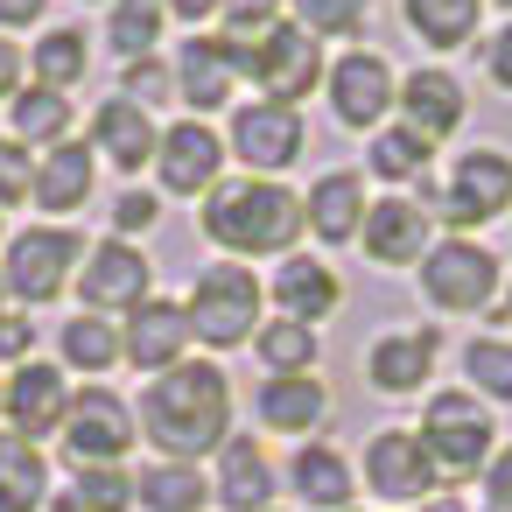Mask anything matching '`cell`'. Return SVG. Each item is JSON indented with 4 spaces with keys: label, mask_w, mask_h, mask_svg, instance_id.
Listing matches in <instances>:
<instances>
[{
    "label": "cell",
    "mask_w": 512,
    "mask_h": 512,
    "mask_svg": "<svg viewBox=\"0 0 512 512\" xmlns=\"http://www.w3.org/2000/svg\"><path fill=\"white\" fill-rule=\"evenodd\" d=\"M141 428L155 449H169V463H197L204 449H225L232 435V379L218 365H169L148 379L141 393Z\"/></svg>",
    "instance_id": "obj_1"
},
{
    "label": "cell",
    "mask_w": 512,
    "mask_h": 512,
    "mask_svg": "<svg viewBox=\"0 0 512 512\" xmlns=\"http://www.w3.org/2000/svg\"><path fill=\"white\" fill-rule=\"evenodd\" d=\"M204 232L225 246V253H295V239L309 232L302 218V197L281 190V183H218L204 197Z\"/></svg>",
    "instance_id": "obj_2"
},
{
    "label": "cell",
    "mask_w": 512,
    "mask_h": 512,
    "mask_svg": "<svg viewBox=\"0 0 512 512\" xmlns=\"http://www.w3.org/2000/svg\"><path fill=\"white\" fill-rule=\"evenodd\" d=\"M190 337L211 351H232L246 337H260V274H246L239 260H218L197 274L190 295Z\"/></svg>",
    "instance_id": "obj_3"
},
{
    "label": "cell",
    "mask_w": 512,
    "mask_h": 512,
    "mask_svg": "<svg viewBox=\"0 0 512 512\" xmlns=\"http://www.w3.org/2000/svg\"><path fill=\"white\" fill-rule=\"evenodd\" d=\"M225 50H232V71H239V78H253L274 106L309 99V92H316V78H323L316 36H309V29H288V22H274L260 43H225Z\"/></svg>",
    "instance_id": "obj_4"
},
{
    "label": "cell",
    "mask_w": 512,
    "mask_h": 512,
    "mask_svg": "<svg viewBox=\"0 0 512 512\" xmlns=\"http://www.w3.org/2000/svg\"><path fill=\"white\" fill-rule=\"evenodd\" d=\"M421 449L435 456V470H442V477H477V470H484V456L498 449L484 400H477V393H435V400H428V414H421Z\"/></svg>",
    "instance_id": "obj_5"
},
{
    "label": "cell",
    "mask_w": 512,
    "mask_h": 512,
    "mask_svg": "<svg viewBox=\"0 0 512 512\" xmlns=\"http://www.w3.org/2000/svg\"><path fill=\"white\" fill-rule=\"evenodd\" d=\"M421 295L449 316H477L498 302V260L477 239H442L421 253Z\"/></svg>",
    "instance_id": "obj_6"
},
{
    "label": "cell",
    "mask_w": 512,
    "mask_h": 512,
    "mask_svg": "<svg viewBox=\"0 0 512 512\" xmlns=\"http://www.w3.org/2000/svg\"><path fill=\"white\" fill-rule=\"evenodd\" d=\"M78 232L71 225H29V232H15L8 239V295H22V302H57L64 295V281H71V267H78Z\"/></svg>",
    "instance_id": "obj_7"
},
{
    "label": "cell",
    "mask_w": 512,
    "mask_h": 512,
    "mask_svg": "<svg viewBox=\"0 0 512 512\" xmlns=\"http://www.w3.org/2000/svg\"><path fill=\"white\" fill-rule=\"evenodd\" d=\"M64 449H71V463H78V470L120 463V456L134 449V414H127V400H120V393H106V386L71 393V414H64Z\"/></svg>",
    "instance_id": "obj_8"
},
{
    "label": "cell",
    "mask_w": 512,
    "mask_h": 512,
    "mask_svg": "<svg viewBox=\"0 0 512 512\" xmlns=\"http://www.w3.org/2000/svg\"><path fill=\"white\" fill-rule=\"evenodd\" d=\"M435 456L421 449V435H407V428H379L372 442H365V484L379 491V498H393V505H421L428 491H435Z\"/></svg>",
    "instance_id": "obj_9"
},
{
    "label": "cell",
    "mask_w": 512,
    "mask_h": 512,
    "mask_svg": "<svg viewBox=\"0 0 512 512\" xmlns=\"http://www.w3.org/2000/svg\"><path fill=\"white\" fill-rule=\"evenodd\" d=\"M505 204H512V155H498V148H470V155L456 162L449 190H442L449 225H484V218H498Z\"/></svg>",
    "instance_id": "obj_10"
},
{
    "label": "cell",
    "mask_w": 512,
    "mask_h": 512,
    "mask_svg": "<svg viewBox=\"0 0 512 512\" xmlns=\"http://www.w3.org/2000/svg\"><path fill=\"white\" fill-rule=\"evenodd\" d=\"M393 106V64L372 57V50H351L330 64V113L337 127H379Z\"/></svg>",
    "instance_id": "obj_11"
},
{
    "label": "cell",
    "mask_w": 512,
    "mask_h": 512,
    "mask_svg": "<svg viewBox=\"0 0 512 512\" xmlns=\"http://www.w3.org/2000/svg\"><path fill=\"white\" fill-rule=\"evenodd\" d=\"M155 162H162V190L169 197H211L218 190V169H225V141L204 120H183V127L162 134Z\"/></svg>",
    "instance_id": "obj_12"
},
{
    "label": "cell",
    "mask_w": 512,
    "mask_h": 512,
    "mask_svg": "<svg viewBox=\"0 0 512 512\" xmlns=\"http://www.w3.org/2000/svg\"><path fill=\"white\" fill-rule=\"evenodd\" d=\"M0 407H8V428H15V435H50V428H64V414H71L64 365H43V358L15 365V379L0 386Z\"/></svg>",
    "instance_id": "obj_13"
},
{
    "label": "cell",
    "mask_w": 512,
    "mask_h": 512,
    "mask_svg": "<svg viewBox=\"0 0 512 512\" xmlns=\"http://www.w3.org/2000/svg\"><path fill=\"white\" fill-rule=\"evenodd\" d=\"M232 155L246 169H288L302 155V120L295 106H274V99H253L232 113Z\"/></svg>",
    "instance_id": "obj_14"
},
{
    "label": "cell",
    "mask_w": 512,
    "mask_h": 512,
    "mask_svg": "<svg viewBox=\"0 0 512 512\" xmlns=\"http://www.w3.org/2000/svg\"><path fill=\"white\" fill-rule=\"evenodd\" d=\"M183 344H190V309L148 295L141 309H127V330H120V358L141 365V372H169L183 365Z\"/></svg>",
    "instance_id": "obj_15"
},
{
    "label": "cell",
    "mask_w": 512,
    "mask_h": 512,
    "mask_svg": "<svg viewBox=\"0 0 512 512\" xmlns=\"http://www.w3.org/2000/svg\"><path fill=\"white\" fill-rule=\"evenodd\" d=\"M78 295H85L92 309H141V302H148V260H141L134 246L106 239V246H92V253H85Z\"/></svg>",
    "instance_id": "obj_16"
},
{
    "label": "cell",
    "mask_w": 512,
    "mask_h": 512,
    "mask_svg": "<svg viewBox=\"0 0 512 512\" xmlns=\"http://www.w3.org/2000/svg\"><path fill=\"white\" fill-rule=\"evenodd\" d=\"M358 246H365L379 267H407V260H421V253H428V211H421V204H407V197L365 204Z\"/></svg>",
    "instance_id": "obj_17"
},
{
    "label": "cell",
    "mask_w": 512,
    "mask_h": 512,
    "mask_svg": "<svg viewBox=\"0 0 512 512\" xmlns=\"http://www.w3.org/2000/svg\"><path fill=\"white\" fill-rule=\"evenodd\" d=\"M155 148H162V134H155V120H148L134 99H106V106L92 113V155H106L120 176H127V169H148Z\"/></svg>",
    "instance_id": "obj_18"
},
{
    "label": "cell",
    "mask_w": 512,
    "mask_h": 512,
    "mask_svg": "<svg viewBox=\"0 0 512 512\" xmlns=\"http://www.w3.org/2000/svg\"><path fill=\"white\" fill-rule=\"evenodd\" d=\"M456 120H463V85H456L449 71H414V78L400 85V127L421 134L428 148H435L442 134H456Z\"/></svg>",
    "instance_id": "obj_19"
},
{
    "label": "cell",
    "mask_w": 512,
    "mask_h": 512,
    "mask_svg": "<svg viewBox=\"0 0 512 512\" xmlns=\"http://www.w3.org/2000/svg\"><path fill=\"white\" fill-rule=\"evenodd\" d=\"M435 330H386L379 344H372V358H365V372H372V386L379 393H421L428 386V372H435Z\"/></svg>",
    "instance_id": "obj_20"
},
{
    "label": "cell",
    "mask_w": 512,
    "mask_h": 512,
    "mask_svg": "<svg viewBox=\"0 0 512 512\" xmlns=\"http://www.w3.org/2000/svg\"><path fill=\"white\" fill-rule=\"evenodd\" d=\"M302 218H309V232H316L323 246L358 239V225H365V183H358V169H330V176L302 197Z\"/></svg>",
    "instance_id": "obj_21"
},
{
    "label": "cell",
    "mask_w": 512,
    "mask_h": 512,
    "mask_svg": "<svg viewBox=\"0 0 512 512\" xmlns=\"http://www.w3.org/2000/svg\"><path fill=\"white\" fill-rule=\"evenodd\" d=\"M169 78H176V92H183L197 113H218V106L232 99V78H239V71H232V50H225V43L190 36V43L176 50V71H169Z\"/></svg>",
    "instance_id": "obj_22"
},
{
    "label": "cell",
    "mask_w": 512,
    "mask_h": 512,
    "mask_svg": "<svg viewBox=\"0 0 512 512\" xmlns=\"http://www.w3.org/2000/svg\"><path fill=\"white\" fill-rule=\"evenodd\" d=\"M218 498L232 512H267L274 505V463L260 456V442L225 435V449H218Z\"/></svg>",
    "instance_id": "obj_23"
},
{
    "label": "cell",
    "mask_w": 512,
    "mask_h": 512,
    "mask_svg": "<svg viewBox=\"0 0 512 512\" xmlns=\"http://www.w3.org/2000/svg\"><path fill=\"white\" fill-rule=\"evenodd\" d=\"M50 218H71L85 197H92V148H78V141H57L43 162H36V190H29Z\"/></svg>",
    "instance_id": "obj_24"
},
{
    "label": "cell",
    "mask_w": 512,
    "mask_h": 512,
    "mask_svg": "<svg viewBox=\"0 0 512 512\" xmlns=\"http://www.w3.org/2000/svg\"><path fill=\"white\" fill-rule=\"evenodd\" d=\"M274 302H281V316H295V323H316V316H330V309L344 302V281H337L323 260H302V253H288V260H281V274H274Z\"/></svg>",
    "instance_id": "obj_25"
},
{
    "label": "cell",
    "mask_w": 512,
    "mask_h": 512,
    "mask_svg": "<svg viewBox=\"0 0 512 512\" xmlns=\"http://www.w3.org/2000/svg\"><path fill=\"white\" fill-rule=\"evenodd\" d=\"M323 414H330V393H323L309 372H274V379L260 386V421H267L274 435H309Z\"/></svg>",
    "instance_id": "obj_26"
},
{
    "label": "cell",
    "mask_w": 512,
    "mask_h": 512,
    "mask_svg": "<svg viewBox=\"0 0 512 512\" xmlns=\"http://www.w3.org/2000/svg\"><path fill=\"white\" fill-rule=\"evenodd\" d=\"M295 498L302 505H323V512H351V463H344V449H323V442H309L302 456H295Z\"/></svg>",
    "instance_id": "obj_27"
},
{
    "label": "cell",
    "mask_w": 512,
    "mask_h": 512,
    "mask_svg": "<svg viewBox=\"0 0 512 512\" xmlns=\"http://www.w3.org/2000/svg\"><path fill=\"white\" fill-rule=\"evenodd\" d=\"M477 15H484V0H407V29L428 50H463L477 36Z\"/></svg>",
    "instance_id": "obj_28"
},
{
    "label": "cell",
    "mask_w": 512,
    "mask_h": 512,
    "mask_svg": "<svg viewBox=\"0 0 512 512\" xmlns=\"http://www.w3.org/2000/svg\"><path fill=\"white\" fill-rule=\"evenodd\" d=\"M43 491H50V470L29 449V435H0V512H36Z\"/></svg>",
    "instance_id": "obj_29"
},
{
    "label": "cell",
    "mask_w": 512,
    "mask_h": 512,
    "mask_svg": "<svg viewBox=\"0 0 512 512\" xmlns=\"http://www.w3.org/2000/svg\"><path fill=\"white\" fill-rule=\"evenodd\" d=\"M134 498H141L148 512H197V505L211 498V484H204L197 463H155V470L134 477Z\"/></svg>",
    "instance_id": "obj_30"
},
{
    "label": "cell",
    "mask_w": 512,
    "mask_h": 512,
    "mask_svg": "<svg viewBox=\"0 0 512 512\" xmlns=\"http://www.w3.org/2000/svg\"><path fill=\"white\" fill-rule=\"evenodd\" d=\"M162 0H113V15H106V36H113V50L127 57V64H141L155 43H162Z\"/></svg>",
    "instance_id": "obj_31"
},
{
    "label": "cell",
    "mask_w": 512,
    "mask_h": 512,
    "mask_svg": "<svg viewBox=\"0 0 512 512\" xmlns=\"http://www.w3.org/2000/svg\"><path fill=\"white\" fill-rule=\"evenodd\" d=\"M15 141H71V106H64V92H50V85H29V92H15Z\"/></svg>",
    "instance_id": "obj_32"
},
{
    "label": "cell",
    "mask_w": 512,
    "mask_h": 512,
    "mask_svg": "<svg viewBox=\"0 0 512 512\" xmlns=\"http://www.w3.org/2000/svg\"><path fill=\"white\" fill-rule=\"evenodd\" d=\"M134 498V477L120 463H99V470H78V484L57 498V512H127Z\"/></svg>",
    "instance_id": "obj_33"
},
{
    "label": "cell",
    "mask_w": 512,
    "mask_h": 512,
    "mask_svg": "<svg viewBox=\"0 0 512 512\" xmlns=\"http://www.w3.org/2000/svg\"><path fill=\"white\" fill-rule=\"evenodd\" d=\"M365 169H372V176H386V183H421V169H428V141H421V134H407V127H386V134H372Z\"/></svg>",
    "instance_id": "obj_34"
},
{
    "label": "cell",
    "mask_w": 512,
    "mask_h": 512,
    "mask_svg": "<svg viewBox=\"0 0 512 512\" xmlns=\"http://www.w3.org/2000/svg\"><path fill=\"white\" fill-rule=\"evenodd\" d=\"M29 64H36V78H43L50 92H71V85L85 78V64H92V57H85V36H78V29H50V36L36 43V57H29Z\"/></svg>",
    "instance_id": "obj_35"
},
{
    "label": "cell",
    "mask_w": 512,
    "mask_h": 512,
    "mask_svg": "<svg viewBox=\"0 0 512 512\" xmlns=\"http://www.w3.org/2000/svg\"><path fill=\"white\" fill-rule=\"evenodd\" d=\"M64 365H85V372H106L113 358H120V330L113 323H99V316H78V323H64Z\"/></svg>",
    "instance_id": "obj_36"
},
{
    "label": "cell",
    "mask_w": 512,
    "mask_h": 512,
    "mask_svg": "<svg viewBox=\"0 0 512 512\" xmlns=\"http://www.w3.org/2000/svg\"><path fill=\"white\" fill-rule=\"evenodd\" d=\"M253 344H260V358H267L274 372H309V365H316V330H309V323H295V316L267 323Z\"/></svg>",
    "instance_id": "obj_37"
},
{
    "label": "cell",
    "mask_w": 512,
    "mask_h": 512,
    "mask_svg": "<svg viewBox=\"0 0 512 512\" xmlns=\"http://www.w3.org/2000/svg\"><path fill=\"white\" fill-rule=\"evenodd\" d=\"M463 372H470L477 393L512 400V344H505V337H470V344H463Z\"/></svg>",
    "instance_id": "obj_38"
},
{
    "label": "cell",
    "mask_w": 512,
    "mask_h": 512,
    "mask_svg": "<svg viewBox=\"0 0 512 512\" xmlns=\"http://www.w3.org/2000/svg\"><path fill=\"white\" fill-rule=\"evenodd\" d=\"M295 29H309V36H358L365 29V0H295Z\"/></svg>",
    "instance_id": "obj_39"
},
{
    "label": "cell",
    "mask_w": 512,
    "mask_h": 512,
    "mask_svg": "<svg viewBox=\"0 0 512 512\" xmlns=\"http://www.w3.org/2000/svg\"><path fill=\"white\" fill-rule=\"evenodd\" d=\"M225 8V43H246V36H267L274 15H281V0H218Z\"/></svg>",
    "instance_id": "obj_40"
},
{
    "label": "cell",
    "mask_w": 512,
    "mask_h": 512,
    "mask_svg": "<svg viewBox=\"0 0 512 512\" xmlns=\"http://www.w3.org/2000/svg\"><path fill=\"white\" fill-rule=\"evenodd\" d=\"M29 190H36V162H29V148H22V141H0V211L22 204Z\"/></svg>",
    "instance_id": "obj_41"
},
{
    "label": "cell",
    "mask_w": 512,
    "mask_h": 512,
    "mask_svg": "<svg viewBox=\"0 0 512 512\" xmlns=\"http://www.w3.org/2000/svg\"><path fill=\"white\" fill-rule=\"evenodd\" d=\"M155 211H162V204H155L148 190H120V197H113V225H120V232H148Z\"/></svg>",
    "instance_id": "obj_42"
},
{
    "label": "cell",
    "mask_w": 512,
    "mask_h": 512,
    "mask_svg": "<svg viewBox=\"0 0 512 512\" xmlns=\"http://www.w3.org/2000/svg\"><path fill=\"white\" fill-rule=\"evenodd\" d=\"M484 498H491V512H512V449H498L484 463Z\"/></svg>",
    "instance_id": "obj_43"
},
{
    "label": "cell",
    "mask_w": 512,
    "mask_h": 512,
    "mask_svg": "<svg viewBox=\"0 0 512 512\" xmlns=\"http://www.w3.org/2000/svg\"><path fill=\"white\" fill-rule=\"evenodd\" d=\"M29 351H36V330H29V316H0V358L29 365Z\"/></svg>",
    "instance_id": "obj_44"
},
{
    "label": "cell",
    "mask_w": 512,
    "mask_h": 512,
    "mask_svg": "<svg viewBox=\"0 0 512 512\" xmlns=\"http://www.w3.org/2000/svg\"><path fill=\"white\" fill-rule=\"evenodd\" d=\"M169 85H176V78H169L155 57H141V64L127 71V92H141V99H155V92H169Z\"/></svg>",
    "instance_id": "obj_45"
},
{
    "label": "cell",
    "mask_w": 512,
    "mask_h": 512,
    "mask_svg": "<svg viewBox=\"0 0 512 512\" xmlns=\"http://www.w3.org/2000/svg\"><path fill=\"white\" fill-rule=\"evenodd\" d=\"M15 92H22V50L0 36V99H15Z\"/></svg>",
    "instance_id": "obj_46"
},
{
    "label": "cell",
    "mask_w": 512,
    "mask_h": 512,
    "mask_svg": "<svg viewBox=\"0 0 512 512\" xmlns=\"http://www.w3.org/2000/svg\"><path fill=\"white\" fill-rule=\"evenodd\" d=\"M43 22V0H0V29H29Z\"/></svg>",
    "instance_id": "obj_47"
},
{
    "label": "cell",
    "mask_w": 512,
    "mask_h": 512,
    "mask_svg": "<svg viewBox=\"0 0 512 512\" xmlns=\"http://www.w3.org/2000/svg\"><path fill=\"white\" fill-rule=\"evenodd\" d=\"M491 85H505V92H512V22H505V36L491 43Z\"/></svg>",
    "instance_id": "obj_48"
},
{
    "label": "cell",
    "mask_w": 512,
    "mask_h": 512,
    "mask_svg": "<svg viewBox=\"0 0 512 512\" xmlns=\"http://www.w3.org/2000/svg\"><path fill=\"white\" fill-rule=\"evenodd\" d=\"M162 8H176L183 22H204V15H218V0H162Z\"/></svg>",
    "instance_id": "obj_49"
},
{
    "label": "cell",
    "mask_w": 512,
    "mask_h": 512,
    "mask_svg": "<svg viewBox=\"0 0 512 512\" xmlns=\"http://www.w3.org/2000/svg\"><path fill=\"white\" fill-rule=\"evenodd\" d=\"M414 512H463V505H456V498H421Z\"/></svg>",
    "instance_id": "obj_50"
},
{
    "label": "cell",
    "mask_w": 512,
    "mask_h": 512,
    "mask_svg": "<svg viewBox=\"0 0 512 512\" xmlns=\"http://www.w3.org/2000/svg\"><path fill=\"white\" fill-rule=\"evenodd\" d=\"M498 316H512V288H505V309H498Z\"/></svg>",
    "instance_id": "obj_51"
},
{
    "label": "cell",
    "mask_w": 512,
    "mask_h": 512,
    "mask_svg": "<svg viewBox=\"0 0 512 512\" xmlns=\"http://www.w3.org/2000/svg\"><path fill=\"white\" fill-rule=\"evenodd\" d=\"M498 8H505V22H512V0H498Z\"/></svg>",
    "instance_id": "obj_52"
},
{
    "label": "cell",
    "mask_w": 512,
    "mask_h": 512,
    "mask_svg": "<svg viewBox=\"0 0 512 512\" xmlns=\"http://www.w3.org/2000/svg\"><path fill=\"white\" fill-rule=\"evenodd\" d=\"M0 232H8V211H0Z\"/></svg>",
    "instance_id": "obj_53"
},
{
    "label": "cell",
    "mask_w": 512,
    "mask_h": 512,
    "mask_svg": "<svg viewBox=\"0 0 512 512\" xmlns=\"http://www.w3.org/2000/svg\"><path fill=\"white\" fill-rule=\"evenodd\" d=\"M0 295H8V281H0Z\"/></svg>",
    "instance_id": "obj_54"
},
{
    "label": "cell",
    "mask_w": 512,
    "mask_h": 512,
    "mask_svg": "<svg viewBox=\"0 0 512 512\" xmlns=\"http://www.w3.org/2000/svg\"><path fill=\"white\" fill-rule=\"evenodd\" d=\"M267 512H274V505H267Z\"/></svg>",
    "instance_id": "obj_55"
}]
</instances>
